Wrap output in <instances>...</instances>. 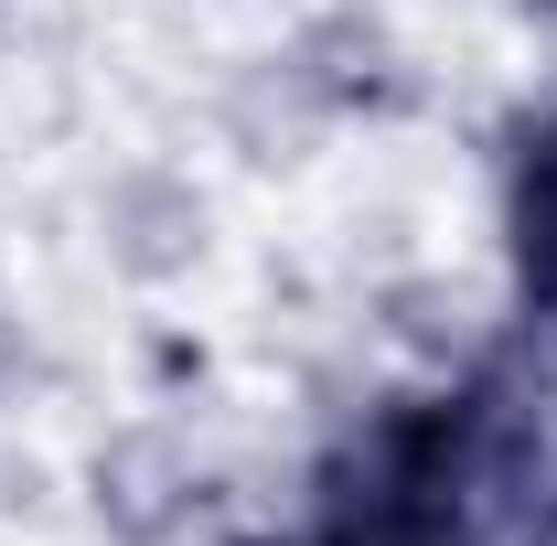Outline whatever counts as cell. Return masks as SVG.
Returning a JSON list of instances; mask_svg holds the SVG:
<instances>
[{
	"label": "cell",
	"mask_w": 557,
	"mask_h": 546,
	"mask_svg": "<svg viewBox=\"0 0 557 546\" xmlns=\"http://www.w3.org/2000/svg\"><path fill=\"white\" fill-rule=\"evenodd\" d=\"M183 493H194V472H183V450H172L161 429H129V439L97 461V514H108L119 536H161V525L183 514Z\"/></svg>",
	"instance_id": "obj_2"
},
{
	"label": "cell",
	"mask_w": 557,
	"mask_h": 546,
	"mask_svg": "<svg viewBox=\"0 0 557 546\" xmlns=\"http://www.w3.org/2000/svg\"><path fill=\"white\" fill-rule=\"evenodd\" d=\"M97 225H108V269L129 278H183L205 258V194L172 183V172H119Z\"/></svg>",
	"instance_id": "obj_1"
}]
</instances>
